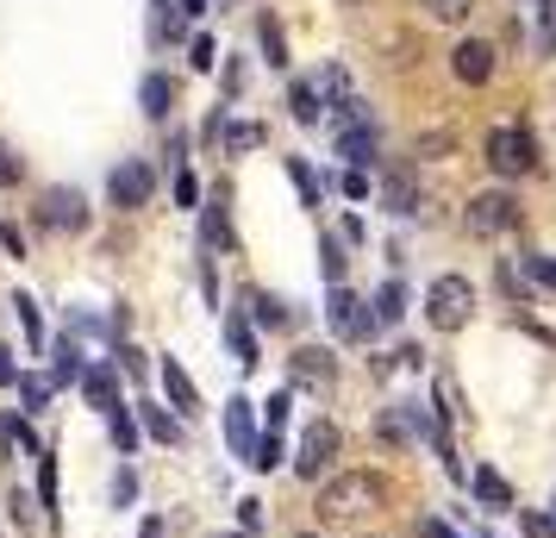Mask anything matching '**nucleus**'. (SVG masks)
Instances as JSON below:
<instances>
[{
	"label": "nucleus",
	"mask_w": 556,
	"mask_h": 538,
	"mask_svg": "<svg viewBox=\"0 0 556 538\" xmlns=\"http://www.w3.org/2000/svg\"><path fill=\"white\" fill-rule=\"evenodd\" d=\"M381 501H388V483H381L376 470H351V476L319 488V520L338 526V520H356V513H376Z\"/></svg>",
	"instance_id": "f257e3e1"
},
{
	"label": "nucleus",
	"mask_w": 556,
	"mask_h": 538,
	"mask_svg": "<svg viewBox=\"0 0 556 538\" xmlns=\"http://www.w3.org/2000/svg\"><path fill=\"white\" fill-rule=\"evenodd\" d=\"M481 151H488V170L494 176H531L538 170V138L526 126H494Z\"/></svg>",
	"instance_id": "f03ea898"
},
{
	"label": "nucleus",
	"mask_w": 556,
	"mask_h": 538,
	"mask_svg": "<svg viewBox=\"0 0 556 538\" xmlns=\"http://www.w3.org/2000/svg\"><path fill=\"white\" fill-rule=\"evenodd\" d=\"M469 313H476V288L463 283V276H438V283L426 288V320L438 333H463Z\"/></svg>",
	"instance_id": "7ed1b4c3"
},
{
	"label": "nucleus",
	"mask_w": 556,
	"mask_h": 538,
	"mask_svg": "<svg viewBox=\"0 0 556 538\" xmlns=\"http://www.w3.org/2000/svg\"><path fill=\"white\" fill-rule=\"evenodd\" d=\"M463 226L476 232V238H501V232H513V226H519V201H513L506 188L469 195V207H463Z\"/></svg>",
	"instance_id": "20e7f679"
},
{
	"label": "nucleus",
	"mask_w": 556,
	"mask_h": 538,
	"mask_svg": "<svg viewBox=\"0 0 556 538\" xmlns=\"http://www.w3.org/2000/svg\"><path fill=\"white\" fill-rule=\"evenodd\" d=\"M151 188H156V170L144 163V157H126V163H113V176H106V195H113V207H126V213L151 207Z\"/></svg>",
	"instance_id": "39448f33"
},
{
	"label": "nucleus",
	"mask_w": 556,
	"mask_h": 538,
	"mask_svg": "<svg viewBox=\"0 0 556 538\" xmlns=\"http://www.w3.org/2000/svg\"><path fill=\"white\" fill-rule=\"evenodd\" d=\"M326 320H331V333H338V338H351V345L376 338V313H369V301H356L351 288H331Z\"/></svg>",
	"instance_id": "423d86ee"
},
{
	"label": "nucleus",
	"mask_w": 556,
	"mask_h": 538,
	"mask_svg": "<svg viewBox=\"0 0 556 538\" xmlns=\"http://www.w3.org/2000/svg\"><path fill=\"white\" fill-rule=\"evenodd\" d=\"M338 445H344V433L331 426V420H313L301 433V458H294V470H301L306 483L319 476V470H331V458H338Z\"/></svg>",
	"instance_id": "0eeeda50"
},
{
	"label": "nucleus",
	"mask_w": 556,
	"mask_h": 538,
	"mask_svg": "<svg viewBox=\"0 0 556 538\" xmlns=\"http://www.w3.org/2000/svg\"><path fill=\"white\" fill-rule=\"evenodd\" d=\"M38 220H45V226H56V232H81V226H88V207H81L76 188H51V195H45V207H38Z\"/></svg>",
	"instance_id": "6e6552de"
},
{
	"label": "nucleus",
	"mask_w": 556,
	"mask_h": 538,
	"mask_svg": "<svg viewBox=\"0 0 556 538\" xmlns=\"http://www.w3.org/2000/svg\"><path fill=\"white\" fill-rule=\"evenodd\" d=\"M451 70H456V82L481 88V82L494 76V45H481V38H463V45L451 51Z\"/></svg>",
	"instance_id": "1a4fd4ad"
},
{
	"label": "nucleus",
	"mask_w": 556,
	"mask_h": 538,
	"mask_svg": "<svg viewBox=\"0 0 556 538\" xmlns=\"http://www.w3.org/2000/svg\"><path fill=\"white\" fill-rule=\"evenodd\" d=\"M81 395L94 401V413H119V370L113 363H94V370H81Z\"/></svg>",
	"instance_id": "9d476101"
},
{
	"label": "nucleus",
	"mask_w": 556,
	"mask_h": 538,
	"mask_svg": "<svg viewBox=\"0 0 556 538\" xmlns=\"http://www.w3.org/2000/svg\"><path fill=\"white\" fill-rule=\"evenodd\" d=\"M226 445L238 451V458L251 463V451H256V420H251V401H231L226 408Z\"/></svg>",
	"instance_id": "9b49d317"
},
{
	"label": "nucleus",
	"mask_w": 556,
	"mask_h": 538,
	"mask_svg": "<svg viewBox=\"0 0 556 538\" xmlns=\"http://www.w3.org/2000/svg\"><path fill=\"white\" fill-rule=\"evenodd\" d=\"M163 388H169V408H176V413L201 408V395H194V383H188V370H181L176 358H163Z\"/></svg>",
	"instance_id": "f8f14e48"
},
{
	"label": "nucleus",
	"mask_w": 556,
	"mask_h": 538,
	"mask_svg": "<svg viewBox=\"0 0 556 538\" xmlns=\"http://www.w3.org/2000/svg\"><path fill=\"white\" fill-rule=\"evenodd\" d=\"M288 113H294L301 126H319V120H326V101H319V88H313V82H294V88H288Z\"/></svg>",
	"instance_id": "ddd939ff"
},
{
	"label": "nucleus",
	"mask_w": 556,
	"mask_h": 538,
	"mask_svg": "<svg viewBox=\"0 0 556 538\" xmlns=\"http://www.w3.org/2000/svg\"><path fill=\"white\" fill-rule=\"evenodd\" d=\"M294 383L326 388L331 383V358H326V351H313V345H306V351H294Z\"/></svg>",
	"instance_id": "4468645a"
},
{
	"label": "nucleus",
	"mask_w": 556,
	"mask_h": 538,
	"mask_svg": "<svg viewBox=\"0 0 556 538\" xmlns=\"http://www.w3.org/2000/svg\"><path fill=\"white\" fill-rule=\"evenodd\" d=\"M138 101H144V113H151V120H169V101H176V82H169V76H144V88H138Z\"/></svg>",
	"instance_id": "2eb2a0df"
},
{
	"label": "nucleus",
	"mask_w": 556,
	"mask_h": 538,
	"mask_svg": "<svg viewBox=\"0 0 556 538\" xmlns=\"http://www.w3.org/2000/svg\"><path fill=\"white\" fill-rule=\"evenodd\" d=\"M476 501H481L488 513H506V508H513V488H506L494 470H476Z\"/></svg>",
	"instance_id": "dca6fc26"
},
{
	"label": "nucleus",
	"mask_w": 556,
	"mask_h": 538,
	"mask_svg": "<svg viewBox=\"0 0 556 538\" xmlns=\"http://www.w3.org/2000/svg\"><path fill=\"white\" fill-rule=\"evenodd\" d=\"M226 345H231V358H238V363H256V333H251V320H244V313H231V320H226Z\"/></svg>",
	"instance_id": "f3484780"
},
{
	"label": "nucleus",
	"mask_w": 556,
	"mask_h": 538,
	"mask_svg": "<svg viewBox=\"0 0 556 538\" xmlns=\"http://www.w3.org/2000/svg\"><path fill=\"white\" fill-rule=\"evenodd\" d=\"M138 420H144V433H151L156 445H181V426L163 408H151V401H144V408H138Z\"/></svg>",
	"instance_id": "a211bd4d"
},
{
	"label": "nucleus",
	"mask_w": 556,
	"mask_h": 538,
	"mask_svg": "<svg viewBox=\"0 0 556 538\" xmlns=\"http://www.w3.org/2000/svg\"><path fill=\"white\" fill-rule=\"evenodd\" d=\"M256 38H263V57H269L276 70H288V38H281V26H276V20H269V13L256 20Z\"/></svg>",
	"instance_id": "6ab92c4d"
},
{
	"label": "nucleus",
	"mask_w": 556,
	"mask_h": 538,
	"mask_svg": "<svg viewBox=\"0 0 556 538\" xmlns=\"http://www.w3.org/2000/svg\"><path fill=\"white\" fill-rule=\"evenodd\" d=\"M213 132H219V138H226V151H256V145H263V126H244V120H238V126H219V120H213Z\"/></svg>",
	"instance_id": "aec40b11"
},
{
	"label": "nucleus",
	"mask_w": 556,
	"mask_h": 538,
	"mask_svg": "<svg viewBox=\"0 0 556 538\" xmlns=\"http://www.w3.org/2000/svg\"><path fill=\"white\" fill-rule=\"evenodd\" d=\"M369 313H376V326H394V320L406 313V288H401V283H388V288L376 295V308H369Z\"/></svg>",
	"instance_id": "412c9836"
},
{
	"label": "nucleus",
	"mask_w": 556,
	"mask_h": 538,
	"mask_svg": "<svg viewBox=\"0 0 556 538\" xmlns=\"http://www.w3.org/2000/svg\"><path fill=\"white\" fill-rule=\"evenodd\" d=\"M419 7H426L438 26H463V20L476 13V0H419Z\"/></svg>",
	"instance_id": "4be33fe9"
},
{
	"label": "nucleus",
	"mask_w": 556,
	"mask_h": 538,
	"mask_svg": "<svg viewBox=\"0 0 556 538\" xmlns=\"http://www.w3.org/2000/svg\"><path fill=\"white\" fill-rule=\"evenodd\" d=\"M56 395L51 376H20V401H26V413H45V401Z\"/></svg>",
	"instance_id": "5701e85b"
},
{
	"label": "nucleus",
	"mask_w": 556,
	"mask_h": 538,
	"mask_svg": "<svg viewBox=\"0 0 556 538\" xmlns=\"http://www.w3.org/2000/svg\"><path fill=\"white\" fill-rule=\"evenodd\" d=\"M13 308H20V320H26L31 351H45V345H51V333H45V320H38V308H31V295H13Z\"/></svg>",
	"instance_id": "b1692460"
},
{
	"label": "nucleus",
	"mask_w": 556,
	"mask_h": 538,
	"mask_svg": "<svg viewBox=\"0 0 556 538\" xmlns=\"http://www.w3.org/2000/svg\"><path fill=\"white\" fill-rule=\"evenodd\" d=\"M388 207H394V213H413V207H419V188H413V176H388Z\"/></svg>",
	"instance_id": "393cba45"
},
{
	"label": "nucleus",
	"mask_w": 556,
	"mask_h": 538,
	"mask_svg": "<svg viewBox=\"0 0 556 538\" xmlns=\"http://www.w3.org/2000/svg\"><path fill=\"white\" fill-rule=\"evenodd\" d=\"M244 308H256V320H263V326H288V308H281L276 295H244Z\"/></svg>",
	"instance_id": "a878e982"
},
{
	"label": "nucleus",
	"mask_w": 556,
	"mask_h": 538,
	"mask_svg": "<svg viewBox=\"0 0 556 538\" xmlns=\"http://www.w3.org/2000/svg\"><path fill=\"white\" fill-rule=\"evenodd\" d=\"M288 176H294V188H301V201H306V207H319V176H313V170H306L301 157H294V163H288Z\"/></svg>",
	"instance_id": "bb28decb"
},
{
	"label": "nucleus",
	"mask_w": 556,
	"mask_h": 538,
	"mask_svg": "<svg viewBox=\"0 0 556 538\" xmlns=\"http://www.w3.org/2000/svg\"><path fill=\"white\" fill-rule=\"evenodd\" d=\"M206 245L231 251V226H226V207H206Z\"/></svg>",
	"instance_id": "cd10ccee"
},
{
	"label": "nucleus",
	"mask_w": 556,
	"mask_h": 538,
	"mask_svg": "<svg viewBox=\"0 0 556 538\" xmlns=\"http://www.w3.org/2000/svg\"><path fill=\"white\" fill-rule=\"evenodd\" d=\"M251 463H256V470H276V463H281V438L263 433V438H256V451H251Z\"/></svg>",
	"instance_id": "c85d7f7f"
},
{
	"label": "nucleus",
	"mask_w": 556,
	"mask_h": 538,
	"mask_svg": "<svg viewBox=\"0 0 556 538\" xmlns=\"http://www.w3.org/2000/svg\"><path fill=\"white\" fill-rule=\"evenodd\" d=\"M38 501H45V508H51V520H56V463L51 458L38 463Z\"/></svg>",
	"instance_id": "c756f323"
},
{
	"label": "nucleus",
	"mask_w": 556,
	"mask_h": 538,
	"mask_svg": "<svg viewBox=\"0 0 556 538\" xmlns=\"http://www.w3.org/2000/svg\"><path fill=\"white\" fill-rule=\"evenodd\" d=\"M106 426H113V445H119V451H131V445H138V426H131V420H126V408L113 413Z\"/></svg>",
	"instance_id": "7c9ffc66"
},
{
	"label": "nucleus",
	"mask_w": 556,
	"mask_h": 538,
	"mask_svg": "<svg viewBox=\"0 0 556 538\" xmlns=\"http://www.w3.org/2000/svg\"><path fill=\"white\" fill-rule=\"evenodd\" d=\"M526 276H531V283H544L556 295V263H551V257H526Z\"/></svg>",
	"instance_id": "2f4dec72"
},
{
	"label": "nucleus",
	"mask_w": 556,
	"mask_h": 538,
	"mask_svg": "<svg viewBox=\"0 0 556 538\" xmlns=\"http://www.w3.org/2000/svg\"><path fill=\"white\" fill-rule=\"evenodd\" d=\"M188 63H194V70H213V38H194V45H188Z\"/></svg>",
	"instance_id": "473e14b6"
},
{
	"label": "nucleus",
	"mask_w": 556,
	"mask_h": 538,
	"mask_svg": "<svg viewBox=\"0 0 556 538\" xmlns=\"http://www.w3.org/2000/svg\"><path fill=\"white\" fill-rule=\"evenodd\" d=\"M20 176H26V170H20V157H13L7 145H0V188H13Z\"/></svg>",
	"instance_id": "72a5a7b5"
},
{
	"label": "nucleus",
	"mask_w": 556,
	"mask_h": 538,
	"mask_svg": "<svg viewBox=\"0 0 556 538\" xmlns=\"http://www.w3.org/2000/svg\"><path fill=\"white\" fill-rule=\"evenodd\" d=\"M70 376H81V363H76V351L63 345V351H56V376H51V383H70Z\"/></svg>",
	"instance_id": "f704fd0d"
},
{
	"label": "nucleus",
	"mask_w": 556,
	"mask_h": 538,
	"mask_svg": "<svg viewBox=\"0 0 556 538\" xmlns=\"http://www.w3.org/2000/svg\"><path fill=\"white\" fill-rule=\"evenodd\" d=\"M176 201H181V207H194V201H201V182L188 176V170L176 176Z\"/></svg>",
	"instance_id": "c9c22d12"
},
{
	"label": "nucleus",
	"mask_w": 556,
	"mask_h": 538,
	"mask_svg": "<svg viewBox=\"0 0 556 538\" xmlns=\"http://www.w3.org/2000/svg\"><path fill=\"white\" fill-rule=\"evenodd\" d=\"M319 257H326V276L338 283V276H344V251H338V238H326V251H319Z\"/></svg>",
	"instance_id": "e433bc0d"
},
{
	"label": "nucleus",
	"mask_w": 556,
	"mask_h": 538,
	"mask_svg": "<svg viewBox=\"0 0 556 538\" xmlns=\"http://www.w3.org/2000/svg\"><path fill=\"white\" fill-rule=\"evenodd\" d=\"M238 526H244V538H251L256 526H263V501H244V508H238Z\"/></svg>",
	"instance_id": "4c0bfd02"
},
{
	"label": "nucleus",
	"mask_w": 556,
	"mask_h": 538,
	"mask_svg": "<svg viewBox=\"0 0 556 538\" xmlns=\"http://www.w3.org/2000/svg\"><path fill=\"white\" fill-rule=\"evenodd\" d=\"M344 195H351V201H363V195H369V176H363V170H351V176H344Z\"/></svg>",
	"instance_id": "58836bf2"
},
{
	"label": "nucleus",
	"mask_w": 556,
	"mask_h": 538,
	"mask_svg": "<svg viewBox=\"0 0 556 538\" xmlns=\"http://www.w3.org/2000/svg\"><path fill=\"white\" fill-rule=\"evenodd\" d=\"M131 488H138V483H131V470H119V476H113V501H119V508L131 501Z\"/></svg>",
	"instance_id": "ea45409f"
},
{
	"label": "nucleus",
	"mask_w": 556,
	"mask_h": 538,
	"mask_svg": "<svg viewBox=\"0 0 556 538\" xmlns=\"http://www.w3.org/2000/svg\"><path fill=\"white\" fill-rule=\"evenodd\" d=\"M20 383V370H13V351H7V338H0V388Z\"/></svg>",
	"instance_id": "a19ab883"
},
{
	"label": "nucleus",
	"mask_w": 556,
	"mask_h": 538,
	"mask_svg": "<svg viewBox=\"0 0 556 538\" xmlns=\"http://www.w3.org/2000/svg\"><path fill=\"white\" fill-rule=\"evenodd\" d=\"M176 13H188V20H201V13H206V0H176Z\"/></svg>",
	"instance_id": "79ce46f5"
},
{
	"label": "nucleus",
	"mask_w": 556,
	"mask_h": 538,
	"mask_svg": "<svg viewBox=\"0 0 556 538\" xmlns=\"http://www.w3.org/2000/svg\"><path fill=\"white\" fill-rule=\"evenodd\" d=\"M138 538H163V526H156V520H144V526H138Z\"/></svg>",
	"instance_id": "37998d69"
},
{
	"label": "nucleus",
	"mask_w": 556,
	"mask_h": 538,
	"mask_svg": "<svg viewBox=\"0 0 556 538\" xmlns=\"http://www.w3.org/2000/svg\"><path fill=\"white\" fill-rule=\"evenodd\" d=\"M544 533H551V538H556V501H551V520H544Z\"/></svg>",
	"instance_id": "c03bdc74"
},
{
	"label": "nucleus",
	"mask_w": 556,
	"mask_h": 538,
	"mask_svg": "<svg viewBox=\"0 0 556 538\" xmlns=\"http://www.w3.org/2000/svg\"><path fill=\"white\" fill-rule=\"evenodd\" d=\"M531 7H538V13H551V0H531Z\"/></svg>",
	"instance_id": "a18cd8bd"
},
{
	"label": "nucleus",
	"mask_w": 556,
	"mask_h": 538,
	"mask_svg": "<svg viewBox=\"0 0 556 538\" xmlns=\"http://www.w3.org/2000/svg\"><path fill=\"white\" fill-rule=\"evenodd\" d=\"M226 538H244V533H226Z\"/></svg>",
	"instance_id": "49530a36"
},
{
	"label": "nucleus",
	"mask_w": 556,
	"mask_h": 538,
	"mask_svg": "<svg viewBox=\"0 0 556 538\" xmlns=\"http://www.w3.org/2000/svg\"><path fill=\"white\" fill-rule=\"evenodd\" d=\"M301 538H319V533H301Z\"/></svg>",
	"instance_id": "de8ad7c7"
}]
</instances>
